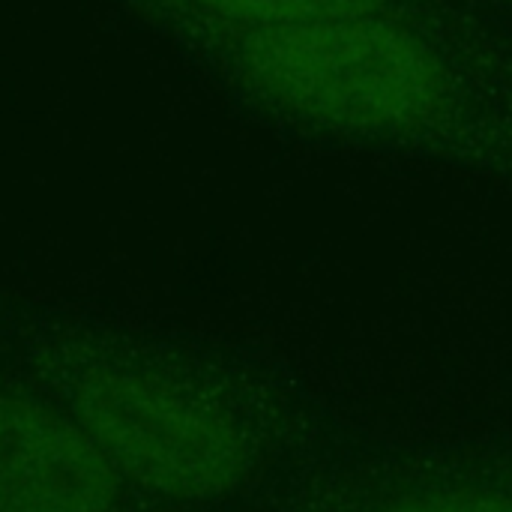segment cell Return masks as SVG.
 I'll return each instance as SVG.
<instances>
[{"mask_svg":"<svg viewBox=\"0 0 512 512\" xmlns=\"http://www.w3.org/2000/svg\"><path fill=\"white\" fill-rule=\"evenodd\" d=\"M0 357L159 510L225 501L252 474V432L231 393L123 318L0 297Z\"/></svg>","mask_w":512,"mask_h":512,"instance_id":"cell-1","label":"cell"},{"mask_svg":"<svg viewBox=\"0 0 512 512\" xmlns=\"http://www.w3.org/2000/svg\"><path fill=\"white\" fill-rule=\"evenodd\" d=\"M0 512H162L0 357ZM168 512V510H165Z\"/></svg>","mask_w":512,"mask_h":512,"instance_id":"cell-3","label":"cell"},{"mask_svg":"<svg viewBox=\"0 0 512 512\" xmlns=\"http://www.w3.org/2000/svg\"><path fill=\"white\" fill-rule=\"evenodd\" d=\"M237 57L261 96L333 129H423L450 102L438 54L378 15L252 30L240 36Z\"/></svg>","mask_w":512,"mask_h":512,"instance_id":"cell-2","label":"cell"},{"mask_svg":"<svg viewBox=\"0 0 512 512\" xmlns=\"http://www.w3.org/2000/svg\"><path fill=\"white\" fill-rule=\"evenodd\" d=\"M372 512H512V498L486 489H438L390 501Z\"/></svg>","mask_w":512,"mask_h":512,"instance_id":"cell-5","label":"cell"},{"mask_svg":"<svg viewBox=\"0 0 512 512\" xmlns=\"http://www.w3.org/2000/svg\"><path fill=\"white\" fill-rule=\"evenodd\" d=\"M189 3H195L216 21L234 24L243 36L267 27L375 15L384 0H189Z\"/></svg>","mask_w":512,"mask_h":512,"instance_id":"cell-4","label":"cell"}]
</instances>
